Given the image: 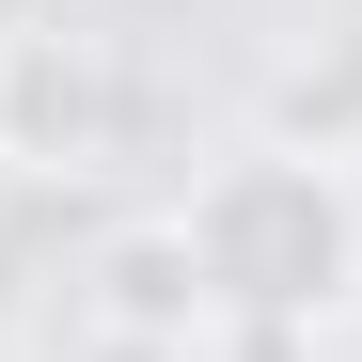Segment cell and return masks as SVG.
<instances>
[{
    "label": "cell",
    "instance_id": "1",
    "mask_svg": "<svg viewBox=\"0 0 362 362\" xmlns=\"http://www.w3.org/2000/svg\"><path fill=\"white\" fill-rule=\"evenodd\" d=\"M173 268L236 331H331L362 315V189L331 142H221L189 189L158 205Z\"/></svg>",
    "mask_w": 362,
    "mask_h": 362
},
{
    "label": "cell",
    "instance_id": "3",
    "mask_svg": "<svg viewBox=\"0 0 362 362\" xmlns=\"http://www.w3.org/2000/svg\"><path fill=\"white\" fill-rule=\"evenodd\" d=\"M110 315H127V331H173V315H205V299H189V268H173V236H158V221L127 236V252H110Z\"/></svg>",
    "mask_w": 362,
    "mask_h": 362
},
{
    "label": "cell",
    "instance_id": "2",
    "mask_svg": "<svg viewBox=\"0 0 362 362\" xmlns=\"http://www.w3.org/2000/svg\"><path fill=\"white\" fill-rule=\"evenodd\" d=\"M110 142V64L79 32H0V158L16 173H79Z\"/></svg>",
    "mask_w": 362,
    "mask_h": 362
}]
</instances>
